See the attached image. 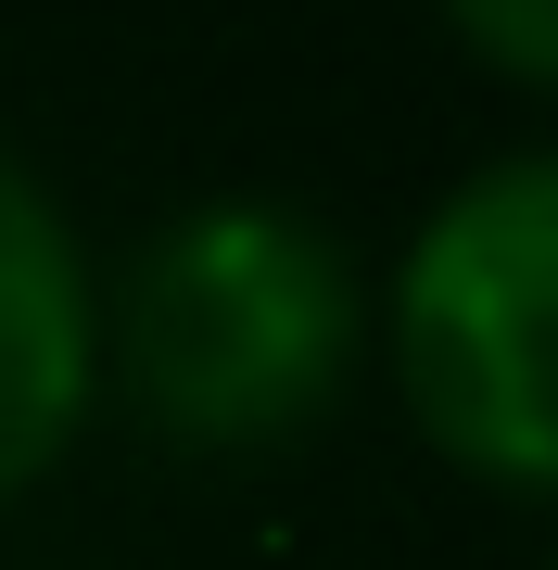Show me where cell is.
<instances>
[{"instance_id":"obj_1","label":"cell","mask_w":558,"mask_h":570,"mask_svg":"<svg viewBox=\"0 0 558 570\" xmlns=\"http://www.w3.org/2000/svg\"><path fill=\"white\" fill-rule=\"evenodd\" d=\"M369 266L317 204L204 190L115 266L102 292V381L127 419L190 456L305 444L369 367Z\"/></svg>"},{"instance_id":"obj_3","label":"cell","mask_w":558,"mask_h":570,"mask_svg":"<svg viewBox=\"0 0 558 570\" xmlns=\"http://www.w3.org/2000/svg\"><path fill=\"white\" fill-rule=\"evenodd\" d=\"M102 406V279L63 190L0 140V508L51 482Z\"/></svg>"},{"instance_id":"obj_4","label":"cell","mask_w":558,"mask_h":570,"mask_svg":"<svg viewBox=\"0 0 558 570\" xmlns=\"http://www.w3.org/2000/svg\"><path fill=\"white\" fill-rule=\"evenodd\" d=\"M444 39L482 63V77L533 89V102H558V0H457Z\"/></svg>"},{"instance_id":"obj_2","label":"cell","mask_w":558,"mask_h":570,"mask_svg":"<svg viewBox=\"0 0 558 570\" xmlns=\"http://www.w3.org/2000/svg\"><path fill=\"white\" fill-rule=\"evenodd\" d=\"M381 367L432 456L496 494H558V140L470 165L407 228Z\"/></svg>"},{"instance_id":"obj_5","label":"cell","mask_w":558,"mask_h":570,"mask_svg":"<svg viewBox=\"0 0 558 570\" xmlns=\"http://www.w3.org/2000/svg\"><path fill=\"white\" fill-rule=\"evenodd\" d=\"M546 570H558V546H546Z\"/></svg>"}]
</instances>
